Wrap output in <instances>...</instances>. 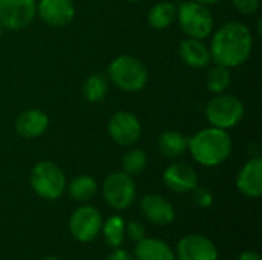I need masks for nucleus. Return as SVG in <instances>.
<instances>
[{
    "label": "nucleus",
    "mask_w": 262,
    "mask_h": 260,
    "mask_svg": "<svg viewBox=\"0 0 262 260\" xmlns=\"http://www.w3.org/2000/svg\"><path fill=\"white\" fill-rule=\"evenodd\" d=\"M238 190L247 198H259L262 195V159L259 156L250 158L236 176Z\"/></svg>",
    "instance_id": "nucleus-14"
},
{
    "label": "nucleus",
    "mask_w": 262,
    "mask_h": 260,
    "mask_svg": "<svg viewBox=\"0 0 262 260\" xmlns=\"http://www.w3.org/2000/svg\"><path fill=\"white\" fill-rule=\"evenodd\" d=\"M2 34H3V28H2V25H0V37H2Z\"/></svg>",
    "instance_id": "nucleus-34"
},
{
    "label": "nucleus",
    "mask_w": 262,
    "mask_h": 260,
    "mask_svg": "<svg viewBox=\"0 0 262 260\" xmlns=\"http://www.w3.org/2000/svg\"><path fill=\"white\" fill-rule=\"evenodd\" d=\"M49 127V116L40 109H28L15 120V132L25 139L40 138Z\"/></svg>",
    "instance_id": "nucleus-15"
},
{
    "label": "nucleus",
    "mask_w": 262,
    "mask_h": 260,
    "mask_svg": "<svg viewBox=\"0 0 262 260\" xmlns=\"http://www.w3.org/2000/svg\"><path fill=\"white\" fill-rule=\"evenodd\" d=\"M35 15V0H0V25L3 29H25L32 23Z\"/></svg>",
    "instance_id": "nucleus-8"
},
{
    "label": "nucleus",
    "mask_w": 262,
    "mask_h": 260,
    "mask_svg": "<svg viewBox=\"0 0 262 260\" xmlns=\"http://www.w3.org/2000/svg\"><path fill=\"white\" fill-rule=\"evenodd\" d=\"M163 181L166 187L175 193H189L198 185V175L192 166L186 162H173L164 170Z\"/></svg>",
    "instance_id": "nucleus-13"
},
{
    "label": "nucleus",
    "mask_w": 262,
    "mask_h": 260,
    "mask_svg": "<svg viewBox=\"0 0 262 260\" xmlns=\"http://www.w3.org/2000/svg\"><path fill=\"white\" fill-rule=\"evenodd\" d=\"M177 20V5L172 2L155 3L147 14V23L154 29H166Z\"/></svg>",
    "instance_id": "nucleus-20"
},
{
    "label": "nucleus",
    "mask_w": 262,
    "mask_h": 260,
    "mask_svg": "<svg viewBox=\"0 0 262 260\" xmlns=\"http://www.w3.org/2000/svg\"><path fill=\"white\" fill-rule=\"evenodd\" d=\"M107 77L120 90L135 93L146 87L149 72L144 63L137 57L120 55L111 61L107 67Z\"/></svg>",
    "instance_id": "nucleus-3"
},
{
    "label": "nucleus",
    "mask_w": 262,
    "mask_h": 260,
    "mask_svg": "<svg viewBox=\"0 0 262 260\" xmlns=\"http://www.w3.org/2000/svg\"><path fill=\"white\" fill-rule=\"evenodd\" d=\"M178 55L181 61L192 69H204L210 64V49L200 38L187 37L180 43Z\"/></svg>",
    "instance_id": "nucleus-16"
},
{
    "label": "nucleus",
    "mask_w": 262,
    "mask_h": 260,
    "mask_svg": "<svg viewBox=\"0 0 262 260\" xmlns=\"http://www.w3.org/2000/svg\"><path fill=\"white\" fill-rule=\"evenodd\" d=\"M193 2H198V3H201V5H206V6H209V5H215V3H220L221 0H193Z\"/></svg>",
    "instance_id": "nucleus-31"
},
{
    "label": "nucleus",
    "mask_w": 262,
    "mask_h": 260,
    "mask_svg": "<svg viewBox=\"0 0 262 260\" xmlns=\"http://www.w3.org/2000/svg\"><path fill=\"white\" fill-rule=\"evenodd\" d=\"M103 236L109 247L118 248L126 236V222L121 216H111L101 227Z\"/></svg>",
    "instance_id": "nucleus-23"
},
{
    "label": "nucleus",
    "mask_w": 262,
    "mask_h": 260,
    "mask_svg": "<svg viewBox=\"0 0 262 260\" xmlns=\"http://www.w3.org/2000/svg\"><path fill=\"white\" fill-rule=\"evenodd\" d=\"M109 92V81L103 74H92L83 83V97L89 103H101Z\"/></svg>",
    "instance_id": "nucleus-22"
},
{
    "label": "nucleus",
    "mask_w": 262,
    "mask_h": 260,
    "mask_svg": "<svg viewBox=\"0 0 262 260\" xmlns=\"http://www.w3.org/2000/svg\"><path fill=\"white\" fill-rule=\"evenodd\" d=\"M126 2H130V3H135V2H140V0H126Z\"/></svg>",
    "instance_id": "nucleus-33"
},
{
    "label": "nucleus",
    "mask_w": 262,
    "mask_h": 260,
    "mask_svg": "<svg viewBox=\"0 0 262 260\" xmlns=\"http://www.w3.org/2000/svg\"><path fill=\"white\" fill-rule=\"evenodd\" d=\"M209 49L210 57L216 64L229 69L243 66L252 55V31L239 21L224 23L215 31Z\"/></svg>",
    "instance_id": "nucleus-1"
},
{
    "label": "nucleus",
    "mask_w": 262,
    "mask_h": 260,
    "mask_svg": "<svg viewBox=\"0 0 262 260\" xmlns=\"http://www.w3.org/2000/svg\"><path fill=\"white\" fill-rule=\"evenodd\" d=\"M37 15L52 28H63L75 18V5L72 0H38Z\"/></svg>",
    "instance_id": "nucleus-12"
},
{
    "label": "nucleus",
    "mask_w": 262,
    "mask_h": 260,
    "mask_svg": "<svg viewBox=\"0 0 262 260\" xmlns=\"http://www.w3.org/2000/svg\"><path fill=\"white\" fill-rule=\"evenodd\" d=\"M244 104L243 101L229 93H220L213 100H210L206 106V118L212 127H218L223 130L232 129L241 123L244 116Z\"/></svg>",
    "instance_id": "nucleus-6"
},
{
    "label": "nucleus",
    "mask_w": 262,
    "mask_h": 260,
    "mask_svg": "<svg viewBox=\"0 0 262 260\" xmlns=\"http://www.w3.org/2000/svg\"><path fill=\"white\" fill-rule=\"evenodd\" d=\"M101 227H103L101 213L91 205L78 207L69 219L71 234L74 236V239L83 244L94 241L100 234Z\"/></svg>",
    "instance_id": "nucleus-9"
},
{
    "label": "nucleus",
    "mask_w": 262,
    "mask_h": 260,
    "mask_svg": "<svg viewBox=\"0 0 262 260\" xmlns=\"http://www.w3.org/2000/svg\"><path fill=\"white\" fill-rule=\"evenodd\" d=\"M104 260H135L134 259V256L130 254V253H127V251H124V250H118V248H115L107 257Z\"/></svg>",
    "instance_id": "nucleus-29"
},
{
    "label": "nucleus",
    "mask_w": 262,
    "mask_h": 260,
    "mask_svg": "<svg viewBox=\"0 0 262 260\" xmlns=\"http://www.w3.org/2000/svg\"><path fill=\"white\" fill-rule=\"evenodd\" d=\"M192 192H193V201H195V204L198 207H201V208L212 207V204H213V195L207 188L196 185Z\"/></svg>",
    "instance_id": "nucleus-26"
},
{
    "label": "nucleus",
    "mask_w": 262,
    "mask_h": 260,
    "mask_svg": "<svg viewBox=\"0 0 262 260\" xmlns=\"http://www.w3.org/2000/svg\"><path fill=\"white\" fill-rule=\"evenodd\" d=\"M158 150L163 156L173 159L180 158L187 152L189 138L177 130H166L158 136Z\"/></svg>",
    "instance_id": "nucleus-19"
},
{
    "label": "nucleus",
    "mask_w": 262,
    "mask_h": 260,
    "mask_svg": "<svg viewBox=\"0 0 262 260\" xmlns=\"http://www.w3.org/2000/svg\"><path fill=\"white\" fill-rule=\"evenodd\" d=\"M146 166H147V155L141 149H132V150H129L123 156V161H121L123 172L127 173L129 176H135V175L143 173L144 169H146Z\"/></svg>",
    "instance_id": "nucleus-25"
},
{
    "label": "nucleus",
    "mask_w": 262,
    "mask_h": 260,
    "mask_svg": "<svg viewBox=\"0 0 262 260\" xmlns=\"http://www.w3.org/2000/svg\"><path fill=\"white\" fill-rule=\"evenodd\" d=\"M177 20L187 37L203 40L213 32V15L206 5L198 2L190 0L177 6Z\"/></svg>",
    "instance_id": "nucleus-5"
},
{
    "label": "nucleus",
    "mask_w": 262,
    "mask_h": 260,
    "mask_svg": "<svg viewBox=\"0 0 262 260\" xmlns=\"http://www.w3.org/2000/svg\"><path fill=\"white\" fill-rule=\"evenodd\" d=\"M235 9L238 12H241L243 15H252L255 12H258L261 0H232Z\"/></svg>",
    "instance_id": "nucleus-27"
},
{
    "label": "nucleus",
    "mask_w": 262,
    "mask_h": 260,
    "mask_svg": "<svg viewBox=\"0 0 262 260\" xmlns=\"http://www.w3.org/2000/svg\"><path fill=\"white\" fill-rule=\"evenodd\" d=\"M29 184L43 199L55 201L66 192V175L57 164L40 161L29 173Z\"/></svg>",
    "instance_id": "nucleus-4"
},
{
    "label": "nucleus",
    "mask_w": 262,
    "mask_h": 260,
    "mask_svg": "<svg viewBox=\"0 0 262 260\" xmlns=\"http://www.w3.org/2000/svg\"><path fill=\"white\" fill-rule=\"evenodd\" d=\"M41 260H58L57 257H54V256H48V257H45V259Z\"/></svg>",
    "instance_id": "nucleus-32"
},
{
    "label": "nucleus",
    "mask_w": 262,
    "mask_h": 260,
    "mask_svg": "<svg viewBox=\"0 0 262 260\" xmlns=\"http://www.w3.org/2000/svg\"><path fill=\"white\" fill-rule=\"evenodd\" d=\"M144 216L157 225H169L175 219L173 205L160 195H146L141 201Z\"/></svg>",
    "instance_id": "nucleus-17"
},
{
    "label": "nucleus",
    "mask_w": 262,
    "mask_h": 260,
    "mask_svg": "<svg viewBox=\"0 0 262 260\" xmlns=\"http://www.w3.org/2000/svg\"><path fill=\"white\" fill-rule=\"evenodd\" d=\"M233 143L227 130L218 127H207L196 132L189 139L187 150L192 158L204 167L221 166L232 153Z\"/></svg>",
    "instance_id": "nucleus-2"
},
{
    "label": "nucleus",
    "mask_w": 262,
    "mask_h": 260,
    "mask_svg": "<svg viewBox=\"0 0 262 260\" xmlns=\"http://www.w3.org/2000/svg\"><path fill=\"white\" fill-rule=\"evenodd\" d=\"M107 133L111 139L120 146H134L141 138V123L132 112H115L107 123Z\"/></svg>",
    "instance_id": "nucleus-10"
},
{
    "label": "nucleus",
    "mask_w": 262,
    "mask_h": 260,
    "mask_svg": "<svg viewBox=\"0 0 262 260\" xmlns=\"http://www.w3.org/2000/svg\"><path fill=\"white\" fill-rule=\"evenodd\" d=\"M135 195H137L135 182L132 176H129L123 170L111 173L103 184L104 201L107 202L109 207L115 210L121 211L129 208L135 201Z\"/></svg>",
    "instance_id": "nucleus-7"
},
{
    "label": "nucleus",
    "mask_w": 262,
    "mask_h": 260,
    "mask_svg": "<svg viewBox=\"0 0 262 260\" xmlns=\"http://www.w3.org/2000/svg\"><path fill=\"white\" fill-rule=\"evenodd\" d=\"M238 260H262L261 254L256 253V251H244L239 254Z\"/></svg>",
    "instance_id": "nucleus-30"
},
{
    "label": "nucleus",
    "mask_w": 262,
    "mask_h": 260,
    "mask_svg": "<svg viewBox=\"0 0 262 260\" xmlns=\"http://www.w3.org/2000/svg\"><path fill=\"white\" fill-rule=\"evenodd\" d=\"M68 192L69 196L74 201L78 202H88L91 201L95 193H97V182L92 176L89 175H80L77 178H74L69 185H68Z\"/></svg>",
    "instance_id": "nucleus-21"
},
{
    "label": "nucleus",
    "mask_w": 262,
    "mask_h": 260,
    "mask_svg": "<svg viewBox=\"0 0 262 260\" xmlns=\"http://www.w3.org/2000/svg\"><path fill=\"white\" fill-rule=\"evenodd\" d=\"M178 260H218V250L215 244L201 234H189L178 241Z\"/></svg>",
    "instance_id": "nucleus-11"
},
{
    "label": "nucleus",
    "mask_w": 262,
    "mask_h": 260,
    "mask_svg": "<svg viewBox=\"0 0 262 260\" xmlns=\"http://www.w3.org/2000/svg\"><path fill=\"white\" fill-rule=\"evenodd\" d=\"M230 81H232L230 69L229 67H224V66H220V64H215L207 72V77H206V86H207V89L212 93H216V95L224 93L226 89L230 86Z\"/></svg>",
    "instance_id": "nucleus-24"
},
{
    "label": "nucleus",
    "mask_w": 262,
    "mask_h": 260,
    "mask_svg": "<svg viewBox=\"0 0 262 260\" xmlns=\"http://www.w3.org/2000/svg\"><path fill=\"white\" fill-rule=\"evenodd\" d=\"M126 233H127L129 239L134 241V242H138L143 238H146V228H144V225L141 222H137V221H132V222L127 224Z\"/></svg>",
    "instance_id": "nucleus-28"
},
{
    "label": "nucleus",
    "mask_w": 262,
    "mask_h": 260,
    "mask_svg": "<svg viewBox=\"0 0 262 260\" xmlns=\"http://www.w3.org/2000/svg\"><path fill=\"white\" fill-rule=\"evenodd\" d=\"M135 260H175L173 250L161 239L143 238L134 250Z\"/></svg>",
    "instance_id": "nucleus-18"
}]
</instances>
